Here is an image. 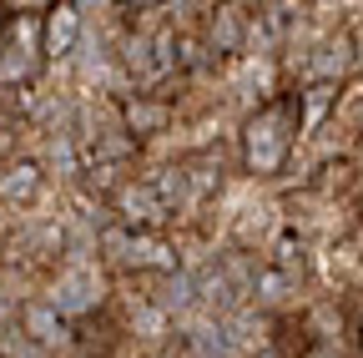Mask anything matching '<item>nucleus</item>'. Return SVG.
<instances>
[{"instance_id": "1a4fd4ad", "label": "nucleus", "mask_w": 363, "mask_h": 358, "mask_svg": "<svg viewBox=\"0 0 363 358\" xmlns=\"http://www.w3.org/2000/svg\"><path fill=\"white\" fill-rule=\"evenodd\" d=\"M11 147H16V126H11L6 116H0V162L11 157Z\"/></svg>"}, {"instance_id": "20e7f679", "label": "nucleus", "mask_w": 363, "mask_h": 358, "mask_svg": "<svg viewBox=\"0 0 363 358\" xmlns=\"http://www.w3.org/2000/svg\"><path fill=\"white\" fill-rule=\"evenodd\" d=\"M358 182H363V162H358V157H338V162H323V167H318V177L308 182V192L323 197V202H343V197L358 192Z\"/></svg>"}, {"instance_id": "6e6552de", "label": "nucleus", "mask_w": 363, "mask_h": 358, "mask_svg": "<svg viewBox=\"0 0 363 358\" xmlns=\"http://www.w3.org/2000/svg\"><path fill=\"white\" fill-rule=\"evenodd\" d=\"M267 252H272V267H278V273H288V278H303V242H298L293 233H283V237L272 242Z\"/></svg>"}, {"instance_id": "0eeeda50", "label": "nucleus", "mask_w": 363, "mask_h": 358, "mask_svg": "<svg viewBox=\"0 0 363 358\" xmlns=\"http://www.w3.org/2000/svg\"><path fill=\"white\" fill-rule=\"evenodd\" d=\"M76 30H81V16L71 0H56L51 11L40 16V35H45V56H66L76 46Z\"/></svg>"}, {"instance_id": "f03ea898", "label": "nucleus", "mask_w": 363, "mask_h": 358, "mask_svg": "<svg viewBox=\"0 0 363 358\" xmlns=\"http://www.w3.org/2000/svg\"><path fill=\"white\" fill-rule=\"evenodd\" d=\"M111 212L121 217V228H131V233H157L172 207L157 197V187L147 182V177H131V182L111 197Z\"/></svg>"}, {"instance_id": "423d86ee", "label": "nucleus", "mask_w": 363, "mask_h": 358, "mask_svg": "<svg viewBox=\"0 0 363 358\" xmlns=\"http://www.w3.org/2000/svg\"><path fill=\"white\" fill-rule=\"evenodd\" d=\"M172 126V106L152 101V96H136V101H121V131L131 142H152Z\"/></svg>"}, {"instance_id": "39448f33", "label": "nucleus", "mask_w": 363, "mask_h": 358, "mask_svg": "<svg viewBox=\"0 0 363 358\" xmlns=\"http://www.w3.org/2000/svg\"><path fill=\"white\" fill-rule=\"evenodd\" d=\"M45 192V172L40 162H6V172H0V202H11V207H35Z\"/></svg>"}, {"instance_id": "9b49d317", "label": "nucleus", "mask_w": 363, "mask_h": 358, "mask_svg": "<svg viewBox=\"0 0 363 358\" xmlns=\"http://www.w3.org/2000/svg\"><path fill=\"white\" fill-rule=\"evenodd\" d=\"M358 162H363V157H358Z\"/></svg>"}, {"instance_id": "f257e3e1", "label": "nucleus", "mask_w": 363, "mask_h": 358, "mask_svg": "<svg viewBox=\"0 0 363 358\" xmlns=\"http://www.w3.org/2000/svg\"><path fill=\"white\" fill-rule=\"evenodd\" d=\"M298 131H303V96L298 91H278L267 96L247 121H242V167L257 177V182H272L283 177V167L298 152Z\"/></svg>"}, {"instance_id": "7ed1b4c3", "label": "nucleus", "mask_w": 363, "mask_h": 358, "mask_svg": "<svg viewBox=\"0 0 363 358\" xmlns=\"http://www.w3.org/2000/svg\"><path fill=\"white\" fill-rule=\"evenodd\" d=\"M247 30H252V16L242 6H233V0H222L212 11V21H207V46L217 56H238L247 46Z\"/></svg>"}, {"instance_id": "9d476101", "label": "nucleus", "mask_w": 363, "mask_h": 358, "mask_svg": "<svg viewBox=\"0 0 363 358\" xmlns=\"http://www.w3.org/2000/svg\"><path fill=\"white\" fill-rule=\"evenodd\" d=\"M126 11H152V6H162V0H121Z\"/></svg>"}]
</instances>
